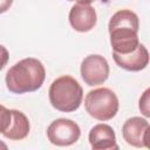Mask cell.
Instances as JSON below:
<instances>
[{
	"label": "cell",
	"instance_id": "6da1fadb",
	"mask_svg": "<svg viewBox=\"0 0 150 150\" xmlns=\"http://www.w3.org/2000/svg\"><path fill=\"white\" fill-rule=\"evenodd\" d=\"M138 16L130 9L116 12L109 21V34L112 52L128 54L137 48L138 41Z\"/></svg>",
	"mask_w": 150,
	"mask_h": 150
},
{
	"label": "cell",
	"instance_id": "7a4b0ae2",
	"mask_svg": "<svg viewBox=\"0 0 150 150\" xmlns=\"http://www.w3.org/2000/svg\"><path fill=\"white\" fill-rule=\"evenodd\" d=\"M46 77V69L41 61L27 57L12 66L6 74L7 89L14 94H25L41 88Z\"/></svg>",
	"mask_w": 150,
	"mask_h": 150
},
{
	"label": "cell",
	"instance_id": "3957f363",
	"mask_svg": "<svg viewBox=\"0 0 150 150\" xmlns=\"http://www.w3.org/2000/svg\"><path fill=\"white\" fill-rule=\"evenodd\" d=\"M48 94L50 104L62 112L77 110L83 98L82 87L69 75H63L54 80L49 87Z\"/></svg>",
	"mask_w": 150,
	"mask_h": 150
},
{
	"label": "cell",
	"instance_id": "277c9868",
	"mask_svg": "<svg viewBox=\"0 0 150 150\" xmlns=\"http://www.w3.org/2000/svg\"><path fill=\"white\" fill-rule=\"evenodd\" d=\"M84 108L95 120L109 121L118 111V98L111 89L97 88L86 95Z\"/></svg>",
	"mask_w": 150,
	"mask_h": 150
},
{
	"label": "cell",
	"instance_id": "5b68a950",
	"mask_svg": "<svg viewBox=\"0 0 150 150\" xmlns=\"http://www.w3.org/2000/svg\"><path fill=\"white\" fill-rule=\"evenodd\" d=\"M81 135L80 127L71 120L57 118L53 121L47 129L49 142L57 146H68L79 141Z\"/></svg>",
	"mask_w": 150,
	"mask_h": 150
},
{
	"label": "cell",
	"instance_id": "8992f818",
	"mask_svg": "<svg viewBox=\"0 0 150 150\" xmlns=\"http://www.w3.org/2000/svg\"><path fill=\"white\" fill-rule=\"evenodd\" d=\"M81 76L90 87L102 84L109 76V64L107 60L97 54L88 55L81 63Z\"/></svg>",
	"mask_w": 150,
	"mask_h": 150
},
{
	"label": "cell",
	"instance_id": "52a82bcc",
	"mask_svg": "<svg viewBox=\"0 0 150 150\" xmlns=\"http://www.w3.org/2000/svg\"><path fill=\"white\" fill-rule=\"evenodd\" d=\"M149 122L142 117L128 118L122 127V135L124 141L136 148H149Z\"/></svg>",
	"mask_w": 150,
	"mask_h": 150
},
{
	"label": "cell",
	"instance_id": "ba28073f",
	"mask_svg": "<svg viewBox=\"0 0 150 150\" xmlns=\"http://www.w3.org/2000/svg\"><path fill=\"white\" fill-rule=\"evenodd\" d=\"M96 12L90 5L76 4L70 8L69 22L70 26L77 32L84 33L91 30L96 25Z\"/></svg>",
	"mask_w": 150,
	"mask_h": 150
},
{
	"label": "cell",
	"instance_id": "9c48e42d",
	"mask_svg": "<svg viewBox=\"0 0 150 150\" xmlns=\"http://www.w3.org/2000/svg\"><path fill=\"white\" fill-rule=\"evenodd\" d=\"M116 64L129 71H139L149 63V53L144 45L139 43L135 50L128 54H118L112 52Z\"/></svg>",
	"mask_w": 150,
	"mask_h": 150
},
{
	"label": "cell",
	"instance_id": "30bf717a",
	"mask_svg": "<svg viewBox=\"0 0 150 150\" xmlns=\"http://www.w3.org/2000/svg\"><path fill=\"white\" fill-rule=\"evenodd\" d=\"M89 143L94 150L118 149L114 129L104 123L94 125L89 131Z\"/></svg>",
	"mask_w": 150,
	"mask_h": 150
},
{
	"label": "cell",
	"instance_id": "8fae6325",
	"mask_svg": "<svg viewBox=\"0 0 150 150\" xmlns=\"http://www.w3.org/2000/svg\"><path fill=\"white\" fill-rule=\"evenodd\" d=\"M12 110V118L7 130L2 134L6 138L13 141H20L28 136L29 134V121L27 116L15 109Z\"/></svg>",
	"mask_w": 150,
	"mask_h": 150
},
{
	"label": "cell",
	"instance_id": "7c38bea8",
	"mask_svg": "<svg viewBox=\"0 0 150 150\" xmlns=\"http://www.w3.org/2000/svg\"><path fill=\"white\" fill-rule=\"evenodd\" d=\"M11 118H12V110L0 104V134H4L7 130Z\"/></svg>",
	"mask_w": 150,
	"mask_h": 150
},
{
	"label": "cell",
	"instance_id": "4fadbf2b",
	"mask_svg": "<svg viewBox=\"0 0 150 150\" xmlns=\"http://www.w3.org/2000/svg\"><path fill=\"white\" fill-rule=\"evenodd\" d=\"M149 94H150V89H146L142 97L139 98V110L142 111V114L145 117L150 116V108H149Z\"/></svg>",
	"mask_w": 150,
	"mask_h": 150
},
{
	"label": "cell",
	"instance_id": "5bb4252c",
	"mask_svg": "<svg viewBox=\"0 0 150 150\" xmlns=\"http://www.w3.org/2000/svg\"><path fill=\"white\" fill-rule=\"evenodd\" d=\"M8 60H9L8 50L6 49V47H4L2 45H0V70L7 64Z\"/></svg>",
	"mask_w": 150,
	"mask_h": 150
},
{
	"label": "cell",
	"instance_id": "9a60e30c",
	"mask_svg": "<svg viewBox=\"0 0 150 150\" xmlns=\"http://www.w3.org/2000/svg\"><path fill=\"white\" fill-rule=\"evenodd\" d=\"M12 4H13V0H0V14L7 12L12 6Z\"/></svg>",
	"mask_w": 150,
	"mask_h": 150
},
{
	"label": "cell",
	"instance_id": "2e32d148",
	"mask_svg": "<svg viewBox=\"0 0 150 150\" xmlns=\"http://www.w3.org/2000/svg\"><path fill=\"white\" fill-rule=\"evenodd\" d=\"M77 1V4H83V5H90L94 0H75Z\"/></svg>",
	"mask_w": 150,
	"mask_h": 150
},
{
	"label": "cell",
	"instance_id": "e0dca14e",
	"mask_svg": "<svg viewBox=\"0 0 150 150\" xmlns=\"http://www.w3.org/2000/svg\"><path fill=\"white\" fill-rule=\"evenodd\" d=\"M0 149H7V145L1 141H0Z\"/></svg>",
	"mask_w": 150,
	"mask_h": 150
},
{
	"label": "cell",
	"instance_id": "ac0fdd59",
	"mask_svg": "<svg viewBox=\"0 0 150 150\" xmlns=\"http://www.w3.org/2000/svg\"><path fill=\"white\" fill-rule=\"evenodd\" d=\"M68 1H73V0H68Z\"/></svg>",
	"mask_w": 150,
	"mask_h": 150
}]
</instances>
